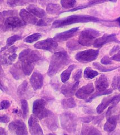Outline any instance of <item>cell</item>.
Masks as SVG:
<instances>
[{
	"instance_id": "obj_42",
	"label": "cell",
	"mask_w": 120,
	"mask_h": 135,
	"mask_svg": "<svg viewBox=\"0 0 120 135\" xmlns=\"http://www.w3.org/2000/svg\"><path fill=\"white\" fill-rule=\"evenodd\" d=\"M10 102L7 100H3L1 102V110L7 109L10 106Z\"/></svg>"
},
{
	"instance_id": "obj_28",
	"label": "cell",
	"mask_w": 120,
	"mask_h": 135,
	"mask_svg": "<svg viewBox=\"0 0 120 135\" xmlns=\"http://www.w3.org/2000/svg\"><path fill=\"white\" fill-rule=\"evenodd\" d=\"M76 67V65H70L68 69L64 70L61 75V79L63 83H66L69 79L71 76V73L72 71Z\"/></svg>"
},
{
	"instance_id": "obj_41",
	"label": "cell",
	"mask_w": 120,
	"mask_h": 135,
	"mask_svg": "<svg viewBox=\"0 0 120 135\" xmlns=\"http://www.w3.org/2000/svg\"><path fill=\"white\" fill-rule=\"evenodd\" d=\"M67 46L68 48L72 49V50H75L76 49L79 48V45L78 44V43L77 42L74 41V40H71L69 41L68 42H67Z\"/></svg>"
},
{
	"instance_id": "obj_49",
	"label": "cell",
	"mask_w": 120,
	"mask_h": 135,
	"mask_svg": "<svg viewBox=\"0 0 120 135\" xmlns=\"http://www.w3.org/2000/svg\"><path fill=\"white\" fill-rule=\"evenodd\" d=\"M104 118V115H101V116H98V117H95L94 119L93 120L94 123L95 124H99L101 122L103 119Z\"/></svg>"
},
{
	"instance_id": "obj_45",
	"label": "cell",
	"mask_w": 120,
	"mask_h": 135,
	"mask_svg": "<svg viewBox=\"0 0 120 135\" xmlns=\"http://www.w3.org/2000/svg\"><path fill=\"white\" fill-rule=\"evenodd\" d=\"M107 1H108V0H88V1H89L88 5H89L90 6H91L92 5H97V4L105 2Z\"/></svg>"
},
{
	"instance_id": "obj_10",
	"label": "cell",
	"mask_w": 120,
	"mask_h": 135,
	"mask_svg": "<svg viewBox=\"0 0 120 135\" xmlns=\"http://www.w3.org/2000/svg\"><path fill=\"white\" fill-rule=\"evenodd\" d=\"M58 44L53 38H47L36 42L34 45L36 49L54 51L57 49Z\"/></svg>"
},
{
	"instance_id": "obj_54",
	"label": "cell",
	"mask_w": 120,
	"mask_h": 135,
	"mask_svg": "<svg viewBox=\"0 0 120 135\" xmlns=\"http://www.w3.org/2000/svg\"><path fill=\"white\" fill-rule=\"evenodd\" d=\"M0 134H1V135H3V134H6V133L5 132V129L2 128V127L0 128Z\"/></svg>"
},
{
	"instance_id": "obj_47",
	"label": "cell",
	"mask_w": 120,
	"mask_h": 135,
	"mask_svg": "<svg viewBox=\"0 0 120 135\" xmlns=\"http://www.w3.org/2000/svg\"><path fill=\"white\" fill-rule=\"evenodd\" d=\"M119 101H120V94L115 95V96H113V100L111 103V105L116 106Z\"/></svg>"
},
{
	"instance_id": "obj_11",
	"label": "cell",
	"mask_w": 120,
	"mask_h": 135,
	"mask_svg": "<svg viewBox=\"0 0 120 135\" xmlns=\"http://www.w3.org/2000/svg\"><path fill=\"white\" fill-rule=\"evenodd\" d=\"M17 47L15 46H11L10 48L7 49L4 54L1 55V63L4 65H10L13 64L15 59L18 57L17 54L15 53L17 51Z\"/></svg>"
},
{
	"instance_id": "obj_26",
	"label": "cell",
	"mask_w": 120,
	"mask_h": 135,
	"mask_svg": "<svg viewBox=\"0 0 120 135\" xmlns=\"http://www.w3.org/2000/svg\"><path fill=\"white\" fill-rule=\"evenodd\" d=\"M113 100V96H108L104 98L101 104H100L97 108V112L98 114L102 113L104 110L110 104H111Z\"/></svg>"
},
{
	"instance_id": "obj_32",
	"label": "cell",
	"mask_w": 120,
	"mask_h": 135,
	"mask_svg": "<svg viewBox=\"0 0 120 135\" xmlns=\"http://www.w3.org/2000/svg\"><path fill=\"white\" fill-rule=\"evenodd\" d=\"M93 66L95 67V69H97L101 72H109V71H112L113 70H114L117 69V68H119L120 66L117 67H106L103 66L101 64H100L98 62H94L93 63Z\"/></svg>"
},
{
	"instance_id": "obj_34",
	"label": "cell",
	"mask_w": 120,
	"mask_h": 135,
	"mask_svg": "<svg viewBox=\"0 0 120 135\" xmlns=\"http://www.w3.org/2000/svg\"><path fill=\"white\" fill-rule=\"evenodd\" d=\"M99 75V73L97 71H94L91 69V67H86L85 71H84V77L86 79H92L96 77Z\"/></svg>"
},
{
	"instance_id": "obj_4",
	"label": "cell",
	"mask_w": 120,
	"mask_h": 135,
	"mask_svg": "<svg viewBox=\"0 0 120 135\" xmlns=\"http://www.w3.org/2000/svg\"><path fill=\"white\" fill-rule=\"evenodd\" d=\"M101 35L99 31L91 29L86 28L83 30L80 33L78 38V43L81 45L85 46H90L93 45L95 40Z\"/></svg>"
},
{
	"instance_id": "obj_44",
	"label": "cell",
	"mask_w": 120,
	"mask_h": 135,
	"mask_svg": "<svg viewBox=\"0 0 120 135\" xmlns=\"http://www.w3.org/2000/svg\"><path fill=\"white\" fill-rule=\"evenodd\" d=\"M82 70L81 69H79L75 73V74L73 75V79L74 80V81H79V79H81V76H82Z\"/></svg>"
},
{
	"instance_id": "obj_38",
	"label": "cell",
	"mask_w": 120,
	"mask_h": 135,
	"mask_svg": "<svg viewBox=\"0 0 120 135\" xmlns=\"http://www.w3.org/2000/svg\"><path fill=\"white\" fill-rule=\"evenodd\" d=\"M53 18H41L40 20H38V22L36 24V26H47L49 25L50 22L53 21Z\"/></svg>"
},
{
	"instance_id": "obj_48",
	"label": "cell",
	"mask_w": 120,
	"mask_h": 135,
	"mask_svg": "<svg viewBox=\"0 0 120 135\" xmlns=\"http://www.w3.org/2000/svg\"><path fill=\"white\" fill-rule=\"evenodd\" d=\"M10 120V118L9 116L6 115H3L1 116L0 117V121L1 123H7L9 122Z\"/></svg>"
},
{
	"instance_id": "obj_27",
	"label": "cell",
	"mask_w": 120,
	"mask_h": 135,
	"mask_svg": "<svg viewBox=\"0 0 120 135\" xmlns=\"http://www.w3.org/2000/svg\"><path fill=\"white\" fill-rule=\"evenodd\" d=\"M36 2V0H7L8 5L11 7H15L18 6H23Z\"/></svg>"
},
{
	"instance_id": "obj_37",
	"label": "cell",
	"mask_w": 120,
	"mask_h": 135,
	"mask_svg": "<svg viewBox=\"0 0 120 135\" xmlns=\"http://www.w3.org/2000/svg\"><path fill=\"white\" fill-rule=\"evenodd\" d=\"M22 104V109L23 111V116L24 118H26L28 114L29 113V107L28 103L26 100H22L21 101Z\"/></svg>"
},
{
	"instance_id": "obj_3",
	"label": "cell",
	"mask_w": 120,
	"mask_h": 135,
	"mask_svg": "<svg viewBox=\"0 0 120 135\" xmlns=\"http://www.w3.org/2000/svg\"><path fill=\"white\" fill-rule=\"evenodd\" d=\"M60 121L63 129L70 133H73L76 131L77 127V117L73 113H62L60 115Z\"/></svg>"
},
{
	"instance_id": "obj_12",
	"label": "cell",
	"mask_w": 120,
	"mask_h": 135,
	"mask_svg": "<svg viewBox=\"0 0 120 135\" xmlns=\"http://www.w3.org/2000/svg\"><path fill=\"white\" fill-rule=\"evenodd\" d=\"M112 42L120 44V41L116 37V35L106 34L103 35L102 37L96 39L93 44V46L95 48H100L104 45L106 44Z\"/></svg>"
},
{
	"instance_id": "obj_24",
	"label": "cell",
	"mask_w": 120,
	"mask_h": 135,
	"mask_svg": "<svg viewBox=\"0 0 120 135\" xmlns=\"http://www.w3.org/2000/svg\"><path fill=\"white\" fill-rule=\"evenodd\" d=\"M31 94L30 90L28 86V83L27 80L24 81L19 85L18 89V94L21 97H27Z\"/></svg>"
},
{
	"instance_id": "obj_39",
	"label": "cell",
	"mask_w": 120,
	"mask_h": 135,
	"mask_svg": "<svg viewBox=\"0 0 120 135\" xmlns=\"http://www.w3.org/2000/svg\"><path fill=\"white\" fill-rule=\"evenodd\" d=\"M112 86L114 89H119L120 88V76H114L113 78L112 83Z\"/></svg>"
},
{
	"instance_id": "obj_57",
	"label": "cell",
	"mask_w": 120,
	"mask_h": 135,
	"mask_svg": "<svg viewBox=\"0 0 120 135\" xmlns=\"http://www.w3.org/2000/svg\"><path fill=\"white\" fill-rule=\"evenodd\" d=\"M119 91H120V88H119Z\"/></svg>"
},
{
	"instance_id": "obj_23",
	"label": "cell",
	"mask_w": 120,
	"mask_h": 135,
	"mask_svg": "<svg viewBox=\"0 0 120 135\" xmlns=\"http://www.w3.org/2000/svg\"><path fill=\"white\" fill-rule=\"evenodd\" d=\"M27 9L36 17L41 19L45 17L46 14L45 10L34 5H32V4L27 7Z\"/></svg>"
},
{
	"instance_id": "obj_53",
	"label": "cell",
	"mask_w": 120,
	"mask_h": 135,
	"mask_svg": "<svg viewBox=\"0 0 120 135\" xmlns=\"http://www.w3.org/2000/svg\"><path fill=\"white\" fill-rule=\"evenodd\" d=\"M83 111L85 112L86 114H93L94 112L93 110H91V109L88 108H83Z\"/></svg>"
},
{
	"instance_id": "obj_1",
	"label": "cell",
	"mask_w": 120,
	"mask_h": 135,
	"mask_svg": "<svg viewBox=\"0 0 120 135\" xmlns=\"http://www.w3.org/2000/svg\"><path fill=\"white\" fill-rule=\"evenodd\" d=\"M111 21H105L87 15H72L61 19L55 21L52 25V28H58L66 26H69L75 23H89V22H108Z\"/></svg>"
},
{
	"instance_id": "obj_7",
	"label": "cell",
	"mask_w": 120,
	"mask_h": 135,
	"mask_svg": "<svg viewBox=\"0 0 120 135\" xmlns=\"http://www.w3.org/2000/svg\"><path fill=\"white\" fill-rule=\"evenodd\" d=\"M99 50L88 49L79 51L75 55V59L81 63H89L95 60L98 56Z\"/></svg>"
},
{
	"instance_id": "obj_2",
	"label": "cell",
	"mask_w": 120,
	"mask_h": 135,
	"mask_svg": "<svg viewBox=\"0 0 120 135\" xmlns=\"http://www.w3.org/2000/svg\"><path fill=\"white\" fill-rule=\"evenodd\" d=\"M71 62L69 55L66 51H58L55 53L51 58L47 75L53 77Z\"/></svg>"
},
{
	"instance_id": "obj_33",
	"label": "cell",
	"mask_w": 120,
	"mask_h": 135,
	"mask_svg": "<svg viewBox=\"0 0 120 135\" xmlns=\"http://www.w3.org/2000/svg\"><path fill=\"white\" fill-rule=\"evenodd\" d=\"M112 92H113V89H107L104 91H102V92H99V91H97V92H96L94 94H92L90 97H89L87 99H86V102H90L93 100V99H94L95 98H96L97 97L103 96V95L110 94L111 93H112Z\"/></svg>"
},
{
	"instance_id": "obj_56",
	"label": "cell",
	"mask_w": 120,
	"mask_h": 135,
	"mask_svg": "<svg viewBox=\"0 0 120 135\" xmlns=\"http://www.w3.org/2000/svg\"><path fill=\"white\" fill-rule=\"evenodd\" d=\"M108 1H109L111 2H116L117 1V0H108Z\"/></svg>"
},
{
	"instance_id": "obj_51",
	"label": "cell",
	"mask_w": 120,
	"mask_h": 135,
	"mask_svg": "<svg viewBox=\"0 0 120 135\" xmlns=\"http://www.w3.org/2000/svg\"><path fill=\"white\" fill-rule=\"evenodd\" d=\"M119 50H120V46L119 45L114 46L113 48L111 49L110 51V55H113L116 52H117L118 51H119Z\"/></svg>"
},
{
	"instance_id": "obj_55",
	"label": "cell",
	"mask_w": 120,
	"mask_h": 135,
	"mask_svg": "<svg viewBox=\"0 0 120 135\" xmlns=\"http://www.w3.org/2000/svg\"><path fill=\"white\" fill-rule=\"evenodd\" d=\"M116 21H117L119 24V25H120V17L118 18V19H117L116 20Z\"/></svg>"
},
{
	"instance_id": "obj_35",
	"label": "cell",
	"mask_w": 120,
	"mask_h": 135,
	"mask_svg": "<svg viewBox=\"0 0 120 135\" xmlns=\"http://www.w3.org/2000/svg\"><path fill=\"white\" fill-rule=\"evenodd\" d=\"M76 3V0H61V4L62 6L66 9L73 8Z\"/></svg>"
},
{
	"instance_id": "obj_25",
	"label": "cell",
	"mask_w": 120,
	"mask_h": 135,
	"mask_svg": "<svg viewBox=\"0 0 120 135\" xmlns=\"http://www.w3.org/2000/svg\"><path fill=\"white\" fill-rule=\"evenodd\" d=\"M81 134H102L100 131L91 126L83 124L81 129Z\"/></svg>"
},
{
	"instance_id": "obj_6",
	"label": "cell",
	"mask_w": 120,
	"mask_h": 135,
	"mask_svg": "<svg viewBox=\"0 0 120 135\" xmlns=\"http://www.w3.org/2000/svg\"><path fill=\"white\" fill-rule=\"evenodd\" d=\"M26 23L22 18L16 16H11L1 21V28L4 31L14 30L26 26Z\"/></svg>"
},
{
	"instance_id": "obj_20",
	"label": "cell",
	"mask_w": 120,
	"mask_h": 135,
	"mask_svg": "<svg viewBox=\"0 0 120 135\" xmlns=\"http://www.w3.org/2000/svg\"><path fill=\"white\" fill-rule=\"evenodd\" d=\"M109 86V83L105 75H102L95 81V88L97 91L102 92L107 89Z\"/></svg>"
},
{
	"instance_id": "obj_36",
	"label": "cell",
	"mask_w": 120,
	"mask_h": 135,
	"mask_svg": "<svg viewBox=\"0 0 120 135\" xmlns=\"http://www.w3.org/2000/svg\"><path fill=\"white\" fill-rule=\"evenodd\" d=\"M41 34L39 33H34L32 35H31L28 36H27L24 40V41L27 43H32L36 41H38V40L41 37Z\"/></svg>"
},
{
	"instance_id": "obj_40",
	"label": "cell",
	"mask_w": 120,
	"mask_h": 135,
	"mask_svg": "<svg viewBox=\"0 0 120 135\" xmlns=\"http://www.w3.org/2000/svg\"><path fill=\"white\" fill-rule=\"evenodd\" d=\"M16 14H17V11L15 10L3 11L1 13V16L3 17H11V16H15Z\"/></svg>"
},
{
	"instance_id": "obj_14",
	"label": "cell",
	"mask_w": 120,
	"mask_h": 135,
	"mask_svg": "<svg viewBox=\"0 0 120 135\" xmlns=\"http://www.w3.org/2000/svg\"><path fill=\"white\" fill-rule=\"evenodd\" d=\"M29 131L31 134H43L42 129L40 126L37 118L34 115H31L28 120Z\"/></svg>"
},
{
	"instance_id": "obj_50",
	"label": "cell",
	"mask_w": 120,
	"mask_h": 135,
	"mask_svg": "<svg viewBox=\"0 0 120 135\" xmlns=\"http://www.w3.org/2000/svg\"><path fill=\"white\" fill-rule=\"evenodd\" d=\"M111 59L113 61L120 62V50L118 51V52L117 54L113 55V56L111 58Z\"/></svg>"
},
{
	"instance_id": "obj_52",
	"label": "cell",
	"mask_w": 120,
	"mask_h": 135,
	"mask_svg": "<svg viewBox=\"0 0 120 135\" xmlns=\"http://www.w3.org/2000/svg\"><path fill=\"white\" fill-rule=\"evenodd\" d=\"M90 6L88 5H81V6H79L77 7L74 8V9H72V10H69L68 11H76V10H80V9H84V8H86V7H89Z\"/></svg>"
},
{
	"instance_id": "obj_43",
	"label": "cell",
	"mask_w": 120,
	"mask_h": 135,
	"mask_svg": "<svg viewBox=\"0 0 120 135\" xmlns=\"http://www.w3.org/2000/svg\"><path fill=\"white\" fill-rule=\"evenodd\" d=\"M95 118V117L94 116H88V117H82L80 120H81L82 122L85 123H90L92 121H93Z\"/></svg>"
},
{
	"instance_id": "obj_21",
	"label": "cell",
	"mask_w": 120,
	"mask_h": 135,
	"mask_svg": "<svg viewBox=\"0 0 120 135\" xmlns=\"http://www.w3.org/2000/svg\"><path fill=\"white\" fill-rule=\"evenodd\" d=\"M20 62H21L19 61L16 63L10 70V73L16 80L21 79L23 77V75H24L22 69L21 63H20Z\"/></svg>"
},
{
	"instance_id": "obj_29",
	"label": "cell",
	"mask_w": 120,
	"mask_h": 135,
	"mask_svg": "<svg viewBox=\"0 0 120 135\" xmlns=\"http://www.w3.org/2000/svg\"><path fill=\"white\" fill-rule=\"evenodd\" d=\"M61 10V7L58 4L49 3L46 6V11L49 14H59Z\"/></svg>"
},
{
	"instance_id": "obj_19",
	"label": "cell",
	"mask_w": 120,
	"mask_h": 135,
	"mask_svg": "<svg viewBox=\"0 0 120 135\" xmlns=\"http://www.w3.org/2000/svg\"><path fill=\"white\" fill-rule=\"evenodd\" d=\"M19 15L21 16V18L26 23L36 25L38 21V20L36 16L30 13L29 11L26 10V9H23L20 11Z\"/></svg>"
},
{
	"instance_id": "obj_22",
	"label": "cell",
	"mask_w": 120,
	"mask_h": 135,
	"mask_svg": "<svg viewBox=\"0 0 120 135\" xmlns=\"http://www.w3.org/2000/svg\"><path fill=\"white\" fill-rule=\"evenodd\" d=\"M117 121L118 117L117 116L109 117L104 126V130L107 132H113L116 127Z\"/></svg>"
},
{
	"instance_id": "obj_13",
	"label": "cell",
	"mask_w": 120,
	"mask_h": 135,
	"mask_svg": "<svg viewBox=\"0 0 120 135\" xmlns=\"http://www.w3.org/2000/svg\"><path fill=\"white\" fill-rule=\"evenodd\" d=\"M94 86L92 83H88L79 88L75 93L76 96L82 100H86L94 92Z\"/></svg>"
},
{
	"instance_id": "obj_17",
	"label": "cell",
	"mask_w": 120,
	"mask_h": 135,
	"mask_svg": "<svg viewBox=\"0 0 120 135\" xmlns=\"http://www.w3.org/2000/svg\"><path fill=\"white\" fill-rule=\"evenodd\" d=\"M30 83L34 90H37L42 88L43 84V77L41 74L35 71L30 78Z\"/></svg>"
},
{
	"instance_id": "obj_30",
	"label": "cell",
	"mask_w": 120,
	"mask_h": 135,
	"mask_svg": "<svg viewBox=\"0 0 120 135\" xmlns=\"http://www.w3.org/2000/svg\"><path fill=\"white\" fill-rule=\"evenodd\" d=\"M61 105L63 109H67L73 108L76 106V104L73 98H68L67 99H63L61 101Z\"/></svg>"
},
{
	"instance_id": "obj_8",
	"label": "cell",
	"mask_w": 120,
	"mask_h": 135,
	"mask_svg": "<svg viewBox=\"0 0 120 135\" xmlns=\"http://www.w3.org/2000/svg\"><path fill=\"white\" fill-rule=\"evenodd\" d=\"M46 102L43 99H37L34 101L33 105V113L39 120L47 117L49 110L45 108Z\"/></svg>"
},
{
	"instance_id": "obj_31",
	"label": "cell",
	"mask_w": 120,
	"mask_h": 135,
	"mask_svg": "<svg viewBox=\"0 0 120 135\" xmlns=\"http://www.w3.org/2000/svg\"><path fill=\"white\" fill-rule=\"evenodd\" d=\"M22 38V37L19 36L18 35H15L14 36H12L8 38L7 41H6V46L4 47H2L1 50V53H2V51L3 50H5V49H6L7 47H9L10 46H11V45H13L17 41L19 40Z\"/></svg>"
},
{
	"instance_id": "obj_9",
	"label": "cell",
	"mask_w": 120,
	"mask_h": 135,
	"mask_svg": "<svg viewBox=\"0 0 120 135\" xmlns=\"http://www.w3.org/2000/svg\"><path fill=\"white\" fill-rule=\"evenodd\" d=\"M10 131L14 134H28L27 128L26 124L21 120H16L11 122L9 125Z\"/></svg>"
},
{
	"instance_id": "obj_5",
	"label": "cell",
	"mask_w": 120,
	"mask_h": 135,
	"mask_svg": "<svg viewBox=\"0 0 120 135\" xmlns=\"http://www.w3.org/2000/svg\"><path fill=\"white\" fill-rule=\"evenodd\" d=\"M41 55L37 50L27 49L23 50L19 55V60L21 63L35 65L41 59Z\"/></svg>"
},
{
	"instance_id": "obj_15",
	"label": "cell",
	"mask_w": 120,
	"mask_h": 135,
	"mask_svg": "<svg viewBox=\"0 0 120 135\" xmlns=\"http://www.w3.org/2000/svg\"><path fill=\"white\" fill-rule=\"evenodd\" d=\"M79 81H74L73 83H66L61 87V92L66 97H70L76 92L79 85Z\"/></svg>"
},
{
	"instance_id": "obj_16",
	"label": "cell",
	"mask_w": 120,
	"mask_h": 135,
	"mask_svg": "<svg viewBox=\"0 0 120 135\" xmlns=\"http://www.w3.org/2000/svg\"><path fill=\"white\" fill-rule=\"evenodd\" d=\"M45 119V124L52 132H54L59 127L58 119L55 114L49 111Z\"/></svg>"
},
{
	"instance_id": "obj_18",
	"label": "cell",
	"mask_w": 120,
	"mask_h": 135,
	"mask_svg": "<svg viewBox=\"0 0 120 135\" xmlns=\"http://www.w3.org/2000/svg\"><path fill=\"white\" fill-rule=\"evenodd\" d=\"M78 30L79 27H76L68 31L63 32L57 33V35H55L53 39L57 42L66 41L70 38L72 37L76 34V33L78 31Z\"/></svg>"
},
{
	"instance_id": "obj_46",
	"label": "cell",
	"mask_w": 120,
	"mask_h": 135,
	"mask_svg": "<svg viewBox=\"0 0 120 135\" xmlns=\"http://www.w3.org/2000/svg\"><path fill=\"white\" fill-rule=\"evenodd\" d=\"M101 63L103 65H111V64H112V62L111 58H109L108 56H104V57L101 61Z\"/></svg>"
}]
</instances>
